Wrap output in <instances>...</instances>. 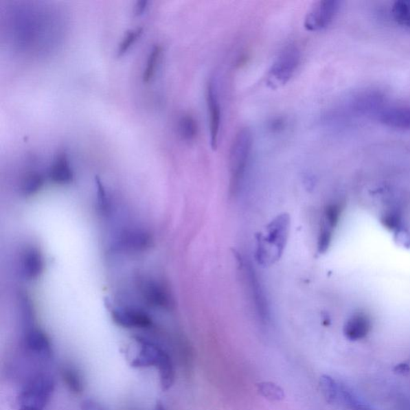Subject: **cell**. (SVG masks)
<instances>
[{"label":"cell","mask_w":410,"mask_h":410,"mask_svg":"<svg viewBox=\"0 0 410 410\" xmlns=\"http://www.w3.org/2000/svg\"><path fill=\"white\" fill-rule=\"evenodd\" d=\"M300 52L295 47H288L282 52L268 72L267 84L272 89L286 84L300 64Z\"/></svg>","instance_id":"3957f363"},{"label":"cell","mask_w":410,"mask_h":410,"mask_svg":"<svg viewBox=\"0 0 410 410\" xmlns=\"http://www.w3.org/2000/svg\"><path fill=\"white\" fill-rule=\"evenodd\" d=\"M289 225L291 220L287 214L279 216L267 228V238H264L265 242L273 246L277 257L282 254L284 245L288 238Z\"/></svg>","instance_id":"9c48e42d"},{"label":"cell","mask_w":410,"mask_h":410,"mask_svg":"<svg viewBox=\"0 0 410 410\" xmlns=\"http://www.w3.org/2000/svg\"><path fill=\"white\" fill-rule=\"evenodd\" d=\"M157 368L159 371V376H160L162 389H170L174 383L175 370L170 356L166 351H163Z\"/></svg>","instance_id":"2e32d148"},{"label":"cell","mask_w":410,"mask_h":410,"mask_svg":"<svg viewBox=\"0 0 410 410\" xmlns=\"http://www.w3.org/2000/svg\"><path fill=\"white\" fill-rule=\"evenodd\" d=\"M206 100L209 117L210 144L212 148L216 150L219 143L221 109L214 82L210 81L207 84Z\"/></svg>","instance_id":"52a82bcc"},{"label":"cell","mask_w":410,"mask_h":410,"mask_svg":"<svg viewBox=\"0 0 410 410\" xmlns=\"http://www.w3.org/2000/svg\"><path fill=\"white\" fill-rule=\"evenodd\" d=\"M391 12L394 21L399 25L410 28V0L394 2Z\"/></svg>","instance_id":"d6986e66"},{"label":"cell","mask_w":410,"mask_h":410,"mask_svg":"<svg viewBox=\"0 0 410 410\" xmlns=\"http://www.w3.org/2000/svg\"><path fill=\"white\" fill-rule=\"evenodd\" d=\"M378 118L380 122L390 128L410 129V107L394 106L380 109Z\"/></svg>","instance_id":"30bf717a"},{"label":"cell","mask_w":410,"mask_h":410,"mask_svg":"<svg viewBox=\"0 0 410 410\" xmlns=\"http://www.w3.org/2000/svg\"><path fill=\"white\" fill-rule=\"evenodd\" d=\"M248 274L251 288H252V292L255 299V306L258 307L259 315L262 317L263 319H266L268 317L267 305L266 303H265V299L264 298L262 289H260L257 277H255L253 269L251 268H249L248 269Z\"/></svg>","instance_id":"e0dca14e"},{"label":"cell","mask_w":410,"mask_h":410,"mask_svg":"<svg viewBox=\"0 0 410 410\" xmlns=\"http://www.w3.org/2000/svg\"><path fill=\"white\" fill-rule=\"evenodd\" d=\"M341 212V207L339 205L332 204L327 206L325 211L324 220L322 222H324L325 224L334 229L337 223H339Z\"/></svg>","instance_id":"d4e9b609"},{"label":"cell","mask_w":410,"mask_h":410,"mask_svg":"<svg viewBox=\"0 0 410 410\" xmlns=\"http://www.w3.org/2000/svg\"><path fill=\"white\" fill-rule=\"evenodd\" d=\"M332 229L322 222L319 236H318L317 247L321 253L326 252L331 243Z\"/></svg>","instance_id":"603a6c76"},{"label":"cell","mask_w":410,"mask_h":410,"mask_svg":"<svg viewBox=\"0 0 410 410\" xmlns=\"http://www.w3.org/2000/svg\"><path fill=\"white\" fill-rule=\"evenodd\" d=\"M118 248L132 252H143L151 247L152 238L146 231L130 229L119 234L117 243Z\"/></svg>","instance_id":"ba28073f"},{"label":"cell","mask_w":410,"mask_h":410,"mask_svg":"<svg viewBox=\"0 0 410 410\" xmlns=\"http://www.w3.org/2000/svg\"><path fill=\"white\" fill-rule=\"evenodd\" d=\"M154 410H166V409L165 408V407L163 406L161 403H157Z\"/></svg>","instance_id":"f1b7e54d"},{"label":"cell","mask_w":410,"mask_h":410,"mask_svg":"<svg viewBox=\"0 0 410 410\" xmlns=\"http://www.w3.org/2000/svg\"><path fill=\"white\" fill-rule=\"evenodd\" d=\"M61 378L67 389L72 394H79L84 391V380L78 369L72 365L62 366Z\"/></svg>","instance_id":"9a60e30c"},{"label":"cell","mask_w":410,"mask_h":410,"mask_svg":"<svg viewBox=\"0 0 410 410\" xmlns=\"http://www.w3.org/2000/svg\"><path fill=\"white\" fill-rule=\"evenodd\" d=\"M178 130L182 139L186 141H194L198 133L195 119L189 114L182 115L178 123Z\"/></svg>","instance_id":"ac0fdd59"},{"label":"cell","mask_w":410,"mask_h":410,"mask_svg":"<svg viewBox=\"0 0 410 410\" xmlns=\"http://www.w3.org/2000/svg\"><path fill=\"white\" fill-rule=\"evenodd\" d=\"M148 1L146 0H139L136 5H135L134 12L139 16V14H142L144 12V10L147 8Z\"/></svg>","instance_id":"83f0119b"},{"label":"cell","mask_w":410,"mask_h":410,"mask_svg":"<svg viewBox=\"0 0 410 410\" xmlns=\"http://www.w3.org/2000/svg\"><path fill=\"white\" fill-rule=\"evenodd\" d=\"M81 409L82 410H105V409H104V408L100 406L99 404L95 403L93 401H90V400H88V401H86L83 404H82Z\"/></svg>","instance_id":"4316f807"},{"label":"cell","mask_w":410,"mask_h":410,"mask_svg":"<svg viewBox=\"0 0 410 410\" xmlns=\"http://www.w3.org/2000/svg\"><path fill=\"white\" fill-rule=\"evenodd\" d=\"M112 317L115 324L125 329L148 330L153 326L151 317L137 308H115Z\"/></svg>","instance_id":"8992f818"},{"label":"cell","mask_w":410,"mask_h":410,"mask_svg":"<svg viewBox=\"0 0 410 410\" xmlns=\"http://www.w3.org/2000/svg\"><path fill=\"white\" fill-rule=\"evenodd\" d=\"M45 268L43 255L36 248L28 249L22 258V271L26 278L36 280Z\"/></svg>","instance_id":"7c38bea8"},{"label":"cell","mask_w":410,"mask_h":410,"mask_svg":"<svg viewBox=\"0 0 410 410\" xmlns=\"http://www.w3.org/2000/svg\"><path fill=\"white\" fill-rule=\"evenodd\" d=\"M55 390L50 374L38 371L29 376L17 396L19 410H45Z\"/></svg>","instance_id":"6da1fadb"},{"label":"cell","mask_w":410,"mask_h":410,"mask_svg":"<svg viewBox=\"0 0 410 410\" xmlns=\"http://www.w3.org/2000/svg\"><path fill=\"white\" fill-rule=\"evenodd\" d=\"M45 185V177L41 173L32 172L24 178L21 185V192L24 196H32Z\"/></svg>","instance_id":"ffe728a7"},{"label":"cell","mask_w":410,"mask_h":410,"mask_svg":"<svg viewBox=\"0 0 410 410\" xmlns=\"http://www.w3.org/2000/svg\"><path fill=\"white\" fill-rule=\"evenodd\" d=\"M339 4L337 0H321L313 4L304 22L306 30L318 32L329 26L339 12Z\"/></svg>","instance_id":"277c9868"},{"label":"cell","mask_w":410,"mask_h":410,"mask_svg":"<svg viewBox=\"0 0 410 410\" xmlns=\"http://www.w3.org/2000/svg\"><path fill=\"white\" fill-rule=\"evenodd\" d=\"M260 394L271 401H281L284 398L283 389L273 383H262L258 385Z\"/></svg>","instance_id":"7402d4cb"},{"label":"cell","mask_w":410,"mask_h":410,"mask_svg":"<svg viewBox=\"0 0 410 410\" xmlns=\"http://www.w3.org/2000/svg\"><path fill=\"white\" fill-rule=\"evenodd\" d=\"M24 353L29 358H35L47 363L52 358V347L49 339L42 330L32 326L26 328L23 336Z\"/></svg>","instance_id":"5b68a950"},{"label":"cell","mask_w":410,"mask_h":410,"mask_svg":"<svg viewBox=\"0 0 410 410\" xmlns=\"http://www.w3.org/2000/svg\"><path fill=\"white\" fill-rule=\"evenodd\" d=\"M252 148V133L248 128L240 129L235 135L229 152L231 186L234 190L243 180Z\"/></svg>","instance_id":"7a4b0ae2"},{"label":"cell","mask_w":410,"mask_h":410,"mask_svg":"<svg viewBox=\"0 0 410 410\" xmlns=\"http://www.w3.org/2000/svg\"><path fill=\"white\" fill-rule=\"evenodd\" d=\"M162 48L160 45H155L152 47L150 54L148 58L146 67H144L143 80L148 83L152 78L154 73H155L159 58L161 54Z\"/></svg>","instance_id":"44dd1931"},{"label":"cell","mask_w":410,"mask_h":410,"mask_svg":"<svg viewBox=\"0 0 410 410\" xmlns=\"http://www.w3.org/2000/svg\"><path fill=\"white\" fill-rule=\"evenodd\" d=\"M143 30L144 28L139 27L137 29H133V30H130L125 34L123 41L120 42L118 47V55H123L133 45V43L137 40L139 36L141 35Z\"/></svg>","instance_id":"cb8c5ba5"},{"label":"cell","mask_w":410,"mask_h":410,"mask_svg":"<svg viewBox=\"0 0 410 410\" xmlns=\"http://www.w3.org/2000/svg\"><path fill=\"white\" fill-rule=\"evenodd\" d=\"M49 178L52 181L60 185H67L73 180L69 159L65 153H61L57 157L49 171Z\"/></svg>","instance_id":"4fadbf2b"},{"label":"cell","mask_w":410,"mask_h":410,"mask_svg":"<svg viewBox=\"0 0 410 410\" xmlns=\"http://www.w3.org/2000/svg\"><path fill=\"white\" fill-rule=\"evenodd\" d=\"M143 293L144 297L152 305L163 308L170 306V298L161 284L148 282L144 284Z\"/></svg>","instance_id":"5bb4252c"},{"label":"cell","mask_w":410,"mask_h":410,"mask_svg":"<svg viewBox=\"0 0 410 410\" xmlns=\"http://www.w3.org/2000/svg\"><path fill=\"white\" fill-rule=\"evenodd\" d=\"M370 329L369 317L363 312H356L345 323L344 332L347 339L358 341L364 339Z\"/></svg>","instance_id":"8fae6325"},{"label":"cell","mask_w":410,"mask_h":410,"mask_svg":"<svg viewBox=\"0 0 410 410\" xmlns=\"http://www.w3.org/2000/svg\"><path fill=\"white\" fill-rule=\"evenodd\" d=\"M96 189H98V203L99 209L106 214L109 211V199L104 187L99 178H95Z\"/></svg>","instance_id":"484cf974"}]
</instances>
